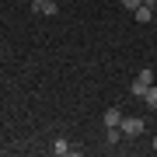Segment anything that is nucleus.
<instances>
[{
	"instance_id": "nucleus-3",
	"label": "nucleus",
	"mask_w": 157,
	"mask_h": 157,
	"mask_svg": "<svg viewBox=\"0 0 157 157\" xmlns=\"http://www.w3.org/2000/svg\"><path fill=\"white\" fill-rule=\"evenodd\" d=\"M101 122H105V126H119V122H122V112H119V108H108V112L101 115Z\"/></svg>"
},
{
	"instance_id": "nucleus-7",
	"label": "nucleus",
	"mask_w": 157,
	"mask_h": 157,
	"mask_svg": "<svg viewBox=\"0 0 157 157\" xmlns=\"http://www.w3.org/2000/svg\"><path fill=\"white\" fill-rule=\"evenodd\" d=\"M52 150H56V154H70V143H67V140H56V143H52Z\"/></svg>"
},
{
	"instance_id": "nucleus-2",
	"label": "nucleus",
	"mask_w": 157,
	"mask_h": 157,
	"mask_svg": "<svg viewBox=\"0 0 157 157\" xmlns=\"http://www.w3.org/2000/svg\"><path fill=\"white\" fill-rule=\"evenodd\" d=\"M119 129H122V136H140L143 133V119H122V122H119Z\"/></svg>"
},
{
	"instance_id": "nucleus-11",
	"label": "nucleus",
	"mask_w": 157,
	"mask_h": 157,
	"mask_svg": "<svg viewBox=\"0 0 157 157\" xmlns=\"http://www.w3.org/2000/svg\"><path fill=\"white\" fill-rule=\"evenodd\" d=\"M154 150H157V140H154Z\"/></svg>"
},
{
	"instance_id": "nucleus-8",
	"label": "nucleus",
	"mask_w": 157,
	"mask_h": 157,
	"mask_svg": "<svg viewBox=\"0 0 157 157\" xmlns=\"http://www.w3.org/2000/svg\"><path fill=\"white\" fill-rule=\"evenodd\" d=\"M140 4H143V0H122V7H129V11H136Z\"/></svg>"
},
{
	"instance_id": "nucleus-9",
	"label": "nucleus",
	"mask_w": 157,
	"mask_h": 157,
	"mask_svg": "<svg viewBox=\"0 0 157 157\" xmlns=\"http://www.w3.org/2000/svg\"><path fill=\"white\" fill-rule=\"evenodd\" d=\"M143 4H147V7H154V4H157V0H143Z\"/></svg>"
},
{
	"instance_id": "nucleus-6",
	"label": "nucleus",
	"mask_w": 157,
	"mask_h": 157,
	"mask_svg": "<svg viewBox=\"0 0 157 157\" xmlns=\"http://www.w3.org/2000/svg\"><path fill=\"white\" fill-rule=\"evenodd\" d=\"M143 98H147V105H150V108H157V87H154V84L147 87V94H143Z\"/></svg>"
},
{
	"instance_id": "nucleus-1",
	"label": "nucleus",
	"mask_w": 157,
	"mask_h": 157,
	"mask_svg": "<svg viewBox=\"0 0 157 157\" xmlns=\"http://www.w3.org/2000/svg\"><path fill=\"white\" fill-rule=\"evenodd\" d=\"M154 84V70H140L136 73V80H133V87H129V94H136V98H143L147 94V87Z\"/></svg>"
},
{
	"instance_id": "nucleus-4",
	"label": "nucleus",
	"mask_w": 157,
	"mask_h": 157,
	"mask_svg": "<svg viewBox=\"0 0 157 157\" xmlns=\"http://www.w3.org/2000/svg\"><path fill=\"white\" fill-rule=\"evenodd\" d=\"M136 21H140V25H147V21H150V17H154V7H147V4H140V7H136Z\"/></svg>"
},
{
	"instance_id": "nucleus-5",
	"label": "nucleus",
	"mask_w": 157,
	"mask_h": 157,
	"mask_svg": "<svg viewBox=\"0 0 157 157\" xmlns=\"http://www.w3.org/2000/svg\"><path fill=\"white\" fill-rule=\"evenodd\" d=\"M32 11H39V14H56L59 7L52 4V0H45V4H39V7H32Z\"/></svg>"
},
{
	"instance_id": "nucleus-10",
	"label": "nucleus",
	"mask_w": 157,
	"mask_h": 157,
	"mask_svg": "<svg viewBox=\"0 0 157 157\" xmlns=\"http://www.w3.org/2000/svg\"><path fill=\"white\" fill-rule=\"evenodd\" d=\"M39 4H45V0H32V7H39Z\"/></svg>"
}]
</instances>
